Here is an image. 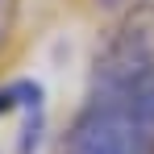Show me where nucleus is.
Returning a JSON list of instances; mask_svg holds the SVG:
<instances>
[{
  "label": "nucleus",
  "instance_id": "obj_2",
  "mask_svg": "<svg viewBox=\"0 0 154 154\" xmlns=\"http://www.w3.org/2000/svg\"><path fill=\"white\" fill-rule=\"evenodd\" d=\"M83 100L104 104V108H117L142 125H154V67L142 71H129L117 79H100V83H88V96Z\"/></svg>",
  "mask_w": 154,
  "mask_h": 154
},
{
  "label": "nucleus",
  "instance_id": "obj_1",
  "mask_svg": "<svg viewBox=\"0 0 154 154\" xmlns=\"http://www.w3.org/2000/svg\"><path fill=\"white\" fill-rule=\"evenodd\" d=\"M58 154H154V125L83 100L58 137Z\"/></svg>",
  "mask_w": 154,
  "mask_h": 154
},
{
  "label": "nucleus",
  "instance_id": "obj_5",
  "mask_svg": "<svg viewBox=\"0 0 154 154\" xmlns=\"http://www.w3.org/2000/svg\"><path fill=\"white\" fill-rule=\"evenodd\" d=\"M13 29H17V0H0V54L8 50Z\"/></svg>",
  "mask_w": 154,
  "mask_h": 154
},
{
  "label": "nucleus",
  "instance_id": "obj_6",
  "mask_svg": "<svg viewBox=\"0 0 154 154\" xmlns=\"http://www.w3.org/2000/svg\"><path fill=\"white\" fill-rule=\"evenodd\" d=\"M92 4H96V13H104V17H121L133 4H146V0H92Z\"/></svg>",
  "mask_w": 154,
  "mask_h": 154
},
{
  "label": "nucleus",
  "instance_id": "obj_4",
  "mask_svg": "<svg viewBox=\"0 0 154 154\" xmlns=\"http://www.w3.org/2000/svg\"><path fill=\"white\" fill-rule=\"evenodd\" d=\"M46 125H50V121H46V104L21 112V129H17V146H13V154H38L42 142H46Z\"/></svg>",
  "mask_w": 154,
  "mask_h": 154
},
{
  "label": "nucleus",
  "instance_id": "obj_3",
  "mask_svg": "<svg viewBox=\"0 0 154 154\" xmlns=\"http://www.w3.org/2000/svg\"><path fill=\"white\" fill-rule=\"evenodd\" d=\"M46 104V83L33 75H13V79H0V121L8 117H21L29 108Z\"/></svg>",
  "mask_w": 154,
  "mask_h": 154
}]
</instances>
